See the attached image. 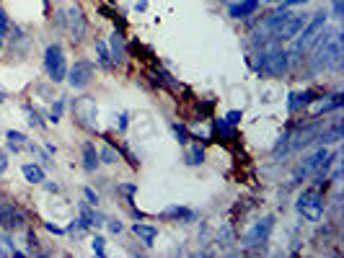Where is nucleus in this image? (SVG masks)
<instances>
[{"mask_svg": "<svg viewBox=\"0 0 344 258\" xmlns=\"http://www.w3.org/2000/svg\"><path fill=\"white\" fill-rule=\"evenodd\" d=\"M62 111H65V101H62V98H55V104H52V111H50V119L57 124V121H60V116H62Z\"/></svg>", "mask_w": 344, "mask_h": 258, "instance_id": "26", "label": "nucleus"}, {"mask_svg": "<svg viewBox=\"0 0 344 258\" xmlns=\"http://www.w3.org/2000/svg\"><path fill=\"white\" fill-rule=\"evenodd\" d=\"M91 248H93L96 255H104V253H106V240H104L101 235H96V238L91 240Z\"/></svg>", "mask_w": 344, "mask_h": 258, "instance_id": "27", "label": "nucleus"}, {"mask_svg": "<svg viewBox=\"0 0 344 258\" xmlns=\"http://www.w3.org/2000/svg\"><path fill=\"white\" fill-rule=\"evenodd\" d=\"M117 119H119V121H114V126H117L119 132H125V129H127V114H119Z\"/></svg>", "mask_w": 344, "mask_h": 258, "instance_id": "34", "label": "nucleus"}, {"mask_svg": "<svg viewBox=\"0 0 344 258\" xmlns=\"http://www.w3.org/2000/svg\"><path fill=\"white\" fill-rule=\"evenodd\" d=\"M65 23H67V29H70L72 41H81V39L86 36V31H88V21H86L83 11L75 8V6L65 11Z\"/></svg>", "mask_w": 344, "mask_h": 258, "instance_id": "10", "label": "nucleus"}, {"mask_svg": "<svg viewBox=\"0 0 344 258\" xmlns=\"http://www.w3.org/2000/svg\"><path fill=\"white\" fill-rule=\"evenodd\" d=\"M6 140H8V150H13V152L29 150V137H26L23 132H16V129H8V132H6Z\"/></svg>", "mask_w": 344, "mask_h": 258, "instance_id": "16", "label": "nucleus"}, {"mask_svg": "<svg viewBox=\"0 0 344 258\" xmlns=\"http://www.w3.org/2000/svg\"><path fill=\"white\" fill-rule=\"evenodd\" d=\"M0 255H23V250H18L11 243V238H8L6 230H0Z\"/></svg>", "mask_w": 344, "mask_h": 258, "instance_id": "19", "label": "nucleus"}, {"mask_svg": "<svg viewBox=\"0 0 344 258\" xmlns=\"http://www.w3.org/2000/svg\"><path fill=\"white\" fill-rule=\"evenodd\" d=\"M272 230H275V217H272V214H266V217H261L259 222H254V227H251L249 233H243L241 245H243V248H249V250L261 248L266 240H269Z\"/></svg>", "mask_w": 344, "mask_h": 258, "instance_id": "6", "label": "nucleus"}, {"mask_svg": "<svg viewBox=\"0 0 344 258\" xmlns=\"http://www.w3.org/2000/svg\"><path fill=\"white\" fill-rule=\"evenodd\" d=\"M96 57H99V65L101 67H111V55H109V47L104 44V41H96Z\"/></svg>", "mask_w": 344, "mask_h": 258, "instance_id": "23", "label": "nucleus"}, {"mask_svg": "<svg viewBox=\"0 0 344 258\" xmlns=\"http://www.w3.org/2000/svg\"><path fill=\"white\" fill-rule=\"evenodd\" d=\"M21 173H23V178L29 184H44V170H42V165H36V163H23Z\"/></svg>", "mask_w": 344, "mask_h": 258, "instance_id": "17", "label": "nucleus"}, {"mask_svg": "<svg viewBox=\"0 0 344 258\" xmlns=\"http://www.w3.org/2000/svg\"><path fill=\"white\" fill-rule=\"evenodd\" d=\"M72 121L83 126L86 132H96L99 129V106L91 96H81V98H75L72 101Z\"/></svg>", "mask_w": 344, "mask_h": 258, "instance_id": "3", "label": "nucleus"}, {"mask_svg": "<svg viewBox=\"0 0 344 258\" xmlns=\"http://www.w3.org/2000/svg\"><path fill=\"white\" fill-rule=\"evenodd\" d=\"M83 196H86V201H88L91 207H96V204H99V194H96L93 189H88V186H86V189H83Z\"/></svg>", "mask_w": 344, "mask_h": 258, "instance_id": "32", "label": "nucleus"}, {"mask_svg": "<svg viewBox=\"0 0 344 258\" xmlns=\"http://www.w3.org/2000/svg\"><path fill=\"white\" fill-rule=\"evenodd\" d=\"M132 233H135V238H140L145 245H153V240L158 238V227H156V225H145V222H135V225H132Z\"/></svg>", "mask_w": 344, "mask_h": 258, "instance_id": "14", "label": "nucleus"}, {"mask_svg": "<svg viewBox=\"0 0 344 258\" xmlns=\"http://www.w3.org/2000/svg\"><path fill=\"white\" fill-rule=\"evenodd\" d=\"M308 0H282V8H295V6H305Z\"/></svg>", "mask_w": 344, "mask_h": 258, "instance_id": "35", "label": "nucleus"}, {"mask_svg": "<svg viewBox=\"0 0 344 258\" xmlns=\"http://www.w3.org/2000/svg\"><path fill=\"white\" fill-rule=\"evenodd\" d=\"M109 55H111V62H117V65H122L127 60V47H125L122 31H114L109 36Z\"/></svg>", "mask_w": 344, "mask_h": 258, "instance_id": "12", "label": "nucleus"}, {"mask_svg": "<svg viewBox=\"0 0 344 258\" xmlns=\"http://www.w3.org/2000/svg\"><path fill=\"white\" fill-rule=\"evenodd\" d=\"M99 150L93 142H83V168L88 170V173H93V170L99 168Z\"/></svg>", "mask_w": 344, "mask_h": 258, "instance_id": "15", "label": "nucleus"}, {"mask_svg": "<svg viewBox=\"0 0 344 258\" xmlns=\"http://www.w3.org/2000/svg\"><path fill=\"white\" fill-rule=\"evenodd\" d=\"M44 227H47L52 235H65V227H60V225H52V222H47Z\"/></svg>", "mask_w": 344, "mask_h": 258, "instance_id": "36", "label": "nucleus"}, {"mask_svg": "<svg viewBox=\"0 0 344 258\" xmlns=\"http://www.w3.org/2000/svg\"><path fill=\"white\" fill-rule=\"evenodd\" d=\"M6 34H8V31H6L3 26H0V47H3V41H6Z\"/></svg>", "mask_w": 344, "mask_h": 258, "instance_id": "41", "label": "nucleus"}, {"mask_svg": "<svg viewBox=\"0 0 344 258\" xmlns=\"http://www.w3.org/2000/svg\"><path fill=\"white\" fill-rule=\"evenodd\" d=\"M249 62H251V67H254L261 78H282V75L290 70V55H287L285 49L275 47V44L264 47V49L256 55V60H249Z\"/></svg>", "mask_w": 344, "mask_h": 258, "instance_id": "1", "label": "nucleus"}, {"mask_svg": "<svg viewBox=\"0 0 344 258\" xmlns=\"http://www.w3.org/2000/svg\"><path fill=\"white\" fill-rule=\"evenodd\" d=\"M295 209H298V214H300L303 220L318 222V220L324 217V212H326V199H324V194H321L316 186H313V189H305V191L298 196Z\"/></svg>", "mask_w": 344, "mask_h": 258, "instance_id": "2", "label": "nucleus"}, {"mask_svg": "<svg viewBox=\"0 0 344 258\" xmlns=\"http://www.w3.org/2000/svg\"><path fill=\"white\" fill-rule=\"evenodd\" d=\"M0 104H3V93H0Z\"/></svg>", "mask_w": 344, "mask_h": 258, "instance_id": "42", "label": "nucleus"}, {"mask_svg": "<svg viewBox=\"0 0 344 258\" xmlns=\"http://www.w3.org/2000/svg\"><path fill=\"white\" fill-rule=\"evenodd\" d=\"M161 217H163V220H176V222L189 225V222L197 220V212H194V209H186V207H168V209L161 214Z\"/></svg>", "mask_w": 344, "mask_h": 258, "instance_id": "13", "label": "nucleus"}, {"mask_svg": "<svg viewBox=\"0 0 344 258\" xmlns=\"http://www.w3.org/2000/svg\"><path fill=\"white\" fill-rule=\"evenodd\" d=\"M171 132L176 135V140H179V145H189L192 142V132L181 124V121H171Z\"/></svg>", "mask_w": 344, "mask_h": 258, "instance_id": "20", "label": "nucleus"}, {"mask_svg": "<svg viewBox=\"0 0 344 258\" xmlns=\"http://www.w3.org/2000/svg\"><path fill=\"white\" fill-rule=\"evenodd\" d=\"M259 6H261V0H238V3H233L231 8H228V16L236 18V21H241V18L254 16V13L259 11Z\"/></svg>", "mask_w": 344, "mask_h": 258, "instance_id": "11", "label": "nucleus"}, {"mask_svg": "<svg viewBox=\"0 0 344 258\" xmlns=\"http://www.w3.org/2000/svg\"><path fill=\"white\" fill-rule=\"evenodd\" d=\"M148 8V0H137V3H135V11H145Z\"/></svg>", "mask_w": 344, "mask_h": 258, "instance_id": "39", "label": "nucleus"}, {"mask_svg": "<svg viewBox=\"0 0 344 258\" xmlns=\"http://www.w3.org/2000/svg\"><path fill=\"white\" fill-rule=\"evenodd\" d=\"M26 114H29V124L31 126H44V121H42V116L39 114H36L31 106H26Z\"/></svg>", "mask_w": 344, "mask_h": 258, "instance_id": "29", "label": "nucleus"}, {"mask_svg": "<svg viewBox=\"0 0 344 258\" xmlns=\"http://www.w3.org/2000/svg\"><path fill=\"white\" fill-rule=\"evenodd\" d=\"M104 225H106V227H109V233H114V235H117V233H122V230H125L119 220H106Z\"/></svg>", "mask_w": 344, "mask_h": 258, "instance_id": "33", "label": "nucleus"}, {"mask_svg": "<svg viewBox=\"0 0 344 258\" xmlns=\"http://www.w3.org/2000/svg\"><path fill=\"white\" fill-rule=\"evenodd\" d=\"M217 243H223V245L233 243V230L231 227H223V233H217Z\"/></svg>", "mask_w": 344, "mask_h": 258, "instance_id": "31", "label": "nucleus"}, {"mask_svg": "<svg viewBox=\"0 0 344 258\" xmlns=\"http://www.w3.org/2000/svg\"><path fill=\"white\" fill-rule=\"evenodd\" d=\"M99 160H101V163H109V165H114V163L119 160V150H114L111 145H104V147L99 150Z\"/></svg>", "mask_w": 344, "mask_h": 258, "instance_id": "22", "label": "nucleus"}, {"mask_svg": "<svg viewBox=\"0 0 344 258\" xmlns=\"http://www.w3.org/2000/svg\"><path fill=\"white\" fill-rule=\"evenodd\" d=\"M341 39H339V34L336 36H331L326 44H321V47H316V60H313V65H316V70H339L341 67Z\"/></svg>", "mask_w": 344, "mask_h": 258, "instance_id": "4", "label": "nucleus"}, {"mask_svg": "<svg viewBox=\"0 0 344 258\" xmlns=\"http://www.w3.org/2000/svg\"><path fill=\"white\" fill-rule=\"evenodd\" d=\"M241 119H243V114L238 111V109H233V111H228V116H225V121L231 124V126H238L241 124Z\"/></svg>", "mask_w": 344, "mask_h": 258, "instance_id": "30", "label": "nucleus"}, {"mask_svg": "<svg viewBox=\"0 0 344 258\" xmlns=\"http://www.w3.org/2000/svg\"><path fill=\"white\" fill-rule=\"evenodd\" d=\"M331 8H334V18H341V0H334Z\"/></svg>", "mask_w": 344, "mask_h": 258, "instance_id": "37", "label": "nucleus"}, {"mask_svg": "<svg viewBox=\"0 0 344 258\" xmlns=\"http://www.w3.org/2000/svg\"><path fill=\"white\" fill-rule=\"evenodd\" d=\"M26 227V217H23V212L11 204V201H3L0 199V230H6V233H18Z\"/></svg>", "mask_w": 344, "mask_h": 258, "instance_id": "7", "label": "nucleus"}, {"mask_svg": "<svg viewBox=\"0 0 344 258\" xmlns=\"http://www.w3.org/2000/svg\"><path fill=\"white\" fill-rule=\"evenodd\" d=\"M44 189H47V191H52V194H57V191H60V186H57V184H44Z\"/></svg>", "mask_w": 344, "mask_h": 258, "instance_id": "40", "label": "nucleus"}, {"mask_svg": "<svg viewBox=\"0 0 344 258\" xmlns=\"http://www.w3.org/2000/svg\"><path fill=\"white\" fill-rule=\"evenodd\" d=\"M186 147V152H184V163L186 165H202L205 163V150L200 147V142H189V145H184Z\"/></svg>", "mask_w": 344, "mask_h": 258, "instance_id": "18", "label": "nucleus"}, {"mask_svg": "<svg viewBox=\"0 0 344 258\" xmlns=\"http://www.w3.org/2000/svg\"><path fill=\"white\" fill-rule=\"evenodd\" d=\"M6 165H8V160H6V152H0V173L6 170Z\"/></svg>", "mask_w": 344, "mask_h": 258, "instance_id": "38", "label": "nucleus"}, {"mask_svg": "<svg viewBox=\"0 0 344 258\" xmlns=\"http://www.w3.org/2000/svg\"><path fill=\"white\" fill-rule=\"evenodd\" d=\"M117 191H119V194H125V196H127V201H132V196L137 194V186H135V184H122V186H117Z\"/></svg>", "mask_w": 344, "mask_h": 258, "instance_id": "28", "label": "nucleus"}, {"mask_svg": "<svg viewBox=\"0 0 344 258\" xmlns=\"http://www.w3.org/2000/svg\"><path fill=\"white\" fill-rule=\"evenodd\" d=\"M215 132L231 140V137H236V126H231V124H228L225 119H215Z\"/></svg>", "mask_w": 344, "mask_h": 258, "instance_id": "24", "label": "nucleus"}, {"mask_svg": "<svg viewBox=\"0 0 344 258\" xmlns=\"http://www.w3.org/2000/svg\"><path fill=\"white\" fill-rule=\"evenodd\" d=\"M300 109H305L300 93H290V98H287V111H290V114H298Z\"/></svg>", "mask_w": 344, "mask_h": 258, "instance_id": "25", "label": "nucleus"}, {"mask_svg": "<svg viewBox=\"0 0 344 258\" xmlns=\"http://www.w3.org/2000/svg\"><path fill=\"white\" fill-rule=\"evenodd\" d=\"M305 21H308V18H305V13H292V16L275 31L272 41L277 44V41H290V39H295V36L300 34V29L305 26Z\"/></svg>", "mask_w": 344, "mask_h": 258, "instance_id": "9", "label": "nucleus"}, {"mask_svg": "<svg viewBox=\"0 0 344 258\" xmlns=\"http://www.w3.org/2000/svg\"><path fill=\"white\" fill-rule=\"evenodd\" d=\"M44 70H47V75H50L52 83H62V80L67 78L65 49H62V44H57V41L44 49Z\"/></svg>", "mask_w": 344, "mask_h": 258, "instance_id": "5", "label": "nucleus"}, {"mask_svg": "<svg viewBox=\"0 0 344 258\" xmlns=\"http://www.w3.org/2000/svg\"><path fill=\"white\" fill-rule=\"evenodd\" d=\"M341 104H344V93H334V96H329V101H324V104L318 106V114L336 111V109H341Z\"/></svg>", "mask_w": 344, "mask_h": 258, "instance_id": "21", "label": "nucleus"}, {"mask_svg": "<svg viewBox=\"0 0 344 258\" xmlns=\"http://www.w3.org/2000/svg\"><path fill=\"white\" fill-rule=\"evenodd\" d=\"M91 78H93V62H88V60H78L70 70H67V83L72 85L75 91H83V88H88L91 85Z\"/></svg>", "mask_w": 344, "mask_h": 258, "instance_id": "8", "label": "nucleus"}]
</instances>
